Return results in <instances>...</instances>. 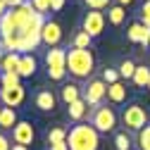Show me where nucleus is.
Segmentation results:
<instances>
[{"label":"nucleus","instance_id":"1","mask_svg":"<svg viewBox=\"0 0 150 150\" xmlns=\"http://www.w3.org/2000/svg\"><path fill=\"white\" fill-rule=\"evenodd\" d=\"M96 67L91 48H67V74L74 79H88Z\"/></svg>","mask_w":150,"mask_h":150},{"label":"nucleus","instance_id":"2","mask_svg":"<svg viewBox=\"0 0 150 150\" xmlns=\"http://www.w3.org/2000/svg\"><path fill=\"white\" fill-rule=\"evenodd\" d=\"M67 145H69V150H98L100 134L91 124H76L67 134Z\"/></svg>","mask_w":150,"mask_h":150},{"label":"nucleus","instance_id":"3","mask_svg":"<svg viewBox=\"0 0 150 150\" xmlns=\"http://www.w3.org/2000/svg\"><path fill=\"white\" fill-rule=\"evenodd\" d=\"M88 124L98 131V134H112L117 126V115L110 105L100 103L96 107H88Z\"/></svg>","mask_w":150,"mask_h":150},{"label":"nucleus","instance_id":"4","mask_svg":"<svg viewBox=\"0 0 150 150\" xmlns=\"http://www.w3.org/2000/svg\"><path fill=\"white\" fill-rule=\"evenodd\" d=\"M45 64H48V76L52 81H62L67 76V48L55 45L45 55Z\"/></svg>","mask_w":150,"mask_h":150},{"label":"nucleus","instance_id":"5","mask_svg":"<svg viewBox=\"0 0 150 150\" xmlns=\"http://www.w3.org/2000/svg\"><path fill=\"white\" fill-rule=\"evenodd\" d=\"M122 124L126 126V131H134V134H138L141 129L148 126V110L138 103H131L124 107L122 112Z\"/></svg>","mask_w":150,"mask_h":150},{"label":"nucleus","instance_id":"6","mask_svg":"<svg viewBox=\"0 0 150 150\" xmlns=\"http://www.w3.org/2000/svg\"><path fill=\"white\" fill-rule=\"evenodd\" d=\"M105 98H107V83L103 79H88L83 86V100L88 103V107L105 103Z\"/></svg>","mask_w":150,"mask_h":150},{"label":"nucleus","instance_id":"7","mask_svg":"<svg viewBox=\"0 0 150 150\" xmlns=\"http://www.w3.org/2000/svg\"><path fill=\"white\" fill-rule=\"evenodd\" d=\"M105 22H107V14L105 12H100V10H91V12H86V17H83V31L86 33H91L93 38H98V36L105 31Z\"/></svg>","mask_w":150,"mask_h":150},{"label":"nucleus","instance_id":"8","mask_svg":"<svg viewBox=\"0 0 150 150\" xmlns=\"http://www.w3.org/2000/svg\"><path fill=\"white\" fill-rule=\"evenodd\" d=\"M26 98V91L24 86H12V88H0V103H3L5 107H17V105H22Z\"/></svg>","mask_w":150,"mask_h":150},{"label":"nucleus","instance_id":"9","mask_svg":"<svg viewBox=\"0 0 150 150\" xmlns=\"http://www.w3.org/2000/svg\"><path fill=\"white\" fill-rule=\"evenodd\" d=\"M33 138H36V131H33V126L29 124V122H17V126L12 129V141L17 143V145H31L33 143Z\"/></svg>","mask_w":150,"mask_h":150},{"label":"nucleus","instance_id":"10","mask_svg":"<svg viewBox=\"0 0 150 150\" xmlns=\"http://www.w3.org/2000/svg\"><path fill=\"white\" fill-rule=\"evenodd\" d=\"M126 38L131 43H141L143 48H148L150 45V26H145L143 22H134L126 29Z\"/></svg>","mask_w":150,"mask_h":150},{"label":"nucleus","instance_id":"11","mask_svg":"<svg viewBox=\"0 0 150 150\" xmlns=\"http://www.w3.org/2000/svg\"><path fill=\"white\" fill-rule=\"evenodd\" d=\"M41 38H43L45 45L55 48V45L60 43V38H62V29H60V24H57V22H45V26H43V31H41Z\"/></svg>","mask_w":150,"mask_h":150},{"label":"nucleus","instance_id":"12","mask_svg":"<svg viewBox=\"0 0 150 150\" xmlns=\"http://www.w3.org/2000/svg\"><path fill=\"white\" fill-rule=\"evenodd\" d=\"M36 107L41 112H52L57 107V96H55L52 91H48V88H41L36 93Z\"/></svg>","mask_w":150,"mask_h":150},{"label":"nucleus","instance_id":"13","mask_svg":"<svg viewBox=\"0 0 150 150\" xmlns=\"http://www.w3.org/2000/svg\"><path fill=\"white\" fill-rule=\"evenodd\" d=\"M60 98H62V103L71 105V103H76V100L83 98V88H81L79 83H64V86L60 88Z\"/></svg>","mask_w":150,"mask_h":150},{"label":"nucleus","instance_id":"14","mask_svg":"<svg viewBox=\"0 0 150 150\" xmlns=\"http://www.w3.org/2000/svg\"><path fill=\"white\" fill-rule=\"evenodd\" d=\"M124 100H126V86H124L122 81L110 83V86H107V103H112V105H122Z\"/></svg>","mask_w":150,"mask_h":150},{"label":"nucleus","instance_id":"15","mask_svg":"<svg viewBox=\"0 0 150 150\" xmlns=\"http://www.w3.org/2000/svg\"><path fill=\"white\" fill-rule=\"evenodd\" d=\"M36 67H38L36 57H33L31 52H26V55H22V60H19V69H17V74H19L22 79L33 76V74H36Z\"/></svg>","mask_w":150,"mask_h":150},{"label":"nucleus","instance_id":"16","mask_svg":"<svg viewBox=\"0 0 150 150\" xmlns=\"http://www.w3.org/2000/svg\"><path fill=\"white\" fill-rule=\"evenodd\" d=\"M19 60H22V52H5L3 62H0V74L17 71V69H19Z\"/></svg>","mask_w":150,"mask_h":150},{"label":"nucleus","instance_id":"17","mask_svg":"<svg viewBox=\"0 0 150 150\" xmlns=\"http://www.w3.org/2000/svg\"><path fill=\"white\" fill-rule=\"evenodd\" d=\"M17 112H14V107H3L0 110V129L3 131H7V129H14L17 126Z\"/></svg>","mask_w":150,"mask_h":150},{"label":"nucleus","instance_id":"18","mask_svg":"<svg viewBox=\"0 0 150 150\" xmlns=\"http://www.w3.org/2000/svg\"><path fill=\"white\" fill-rule=\"evenodd\" d=\"M86 112H88V103L81 98V100H76V103L69 105V119L71 122H81L86 117Z\"/></svg>","mask_w":150,"mask_h":150},{"label":"nucleus","instance_id":"19","mask_svg":"<svg viewBox=\"0 0 150 150\" xmlns=\"http://www.w3.org/2000/svg\"><path fill=\"white\" fill-rule=\"evenodd\" d=\"M124 19H126V12H124L122 5L115 3V5H110V7H107V22H110L112 26H119Z\"/></svg>","mask_w":150,"mask_h":150},{"label":"nucleus","instance_id":"20","mask_svg":"<svg viewBox=\"0 0 150 150\" xmlns=\"http://www.w3.org/2000/svg\"><path fill=\"white\" fill-rule=\"evenodd\" d=\"M136 83V88H148V81H150V67L141 64L136 67V74H134V79H131Z\"/></svg>","mask_w":150,"mask_h":150},{"label":"nucleus","instance_id":"21","mask_svg":"<svg viewBox=\"0 0 150 150\" xmlns=\"http://www.w3.org/2000/svg\"><path fill=\"white\" fill-rule=\"evenodd\" d=\"M22 83V76L17 71H5L0 74V88H12V86H19Z\"/></svg>","mask_w":150,"mask_h":150},{"label":"nucleus","instance_id":"22","mask_svg":"<svg viewBox=\"0 0 150 150\" xmlns=\"http://www.w3.org/2000/svg\"><path fill=\"white\" fill-rule=\"evenodd\" d=\"M55 143H67V129L55 126L48 131V145H55Z\"/></svg>","mask_w":150,"mask_h":150},{"label":"nucleus","instance_id":"23","mask_svg":"<svg viewBox=\"0 0 150 150\" xmlns=\"http://www.w3.org/2000/svg\"><path fill=\"white\" fill-rule=\"evenodd\" d=\"M91 43H93V36H91V33H86V31L81 29V31H76V33H74L71 48H91Z\"/></svg>","mask_w":150,"mask_h":150},{"label":"nucleus","instance_id":"24","mask_svg":"<svg viewBox=\"0 0 150 150\" xmlns=\"http://www.w3.org/2000/svg\"><path fill=\"white\" fill-rule=\"evenodd\" d=\"M115 148L117 150H131V136L126 131H117L115 134Z\"/></svg>","mask_w":150,"mask_h":150},{"label":"nucleus","instance_id":"25","mask_svg":"<svg viewBox=\"0 0 150 150\" xmlns=\"http://www.w3.org/2000/svg\"><path fill=\"white\" fill-rule=\"evenodd\" d=\"M136 67H138V64H134L131 60H124V62L119 64V76H122V79H134Z\"/></svg>","mask_w":150,"mask_h":150},{"label":"nucleus","instance_id":"26","mask_svg":"<svg viewBox=\"0 0 150 150\" xmlns=\"http://www.w3.org/2000/svg\"><path fill=\"white\" fill-rule=\"evenodd\" d=\"M138 150H150V124L138 131Z\"/></svg>","mask_w":150,"mask_h":150},{"label":"nucleus","instance_id":"27","mask_svg":"<svg viewBox=\"0 0 150 150\" xmlns=\"http://www.w3.org/2000/svg\"><path fill=\"white\" fill-rule=\"evenodd\" d=\"M103 81L110 86V83H117L119 81V69H105L103 71Z\"/></svg>","mask_w":150,"mask_h":150},{"label":"nucleus","instance_id":"28","mask_svg":"<svg viewBox=\"0 0 150 150\" xmlns=\"http://www.w3.org/2000/svg\"><path fill=\"white\" fill-rule=\"evenodd\" d=\"M83 3H86V7H91V10H105V7L112 5V0H83Z\"/></svg>","mask_w":150,"mask_h":150},{"label":"nucleus","instance_id":"29","mask_svg":"<svg viewBox=\"0 0 150 150\" xmlns=\"http://www.w3.org/2000/svg\"><path fill=\"white\" fill-rule=\"evenodd\" d=\"M50 3H52V0H31L33 10H36V12H41V14H45V12L50 10Z\"/></svg>","mask_w":150,"mask_h":150},{"label":"nucleus","instance_id":"30","mask_svg":"<svg viewBox=\"0 0 150 150\" xmlns=\"http://www.w3.org/2000/svg\"><path fill=\"white\" fill-rule=\"evenodd\" d=\"M141 22L145 26H150V0H145V3L141 5Z\"/></svg>","mask_w":150,"mask_h":150},{"label":"nucleus","instance_id":"31","mask_svg":"<svg viewBox=\"0 0 150 150\" xmlns=\"http://www.w3.org/2000/svg\"><path fill=\"white\" fill-rule=\"evenodd\" d=\"M0 150H12V141L0 131Z\"/></svg>","mask_w":150,"mask_h":150},{"label":"nucleus","instance_id":"32","mask_svg":"<svg viewBox=\"0 0 150 150\" xmlns=\"http://www.w3.org/2000/svg\"><path fill=\"white\" fill-rule=\"evenodd\" d=\"M62 7H64V0H52V3H50V10L52 12H60Z\"/></svg>","mask_w":150,"mask_h":150},{"label":"nucleus","instance_id":"33","mask_svg":"<svg viewBox=\"0 0 150 150\" xmlns=\"http://www.w3.org/2000/svg\"><path fill=\"white\" fill-rule=\"evenodd\" d=\"M22 3H24V0H5V5H7L10 10H12V7H19Z\"/></svg>","mask_w":150,"mask_h":150},{"label":"nucleus","instance_id":"34","mask_svg":"<svg viewBox=\"0 0 150 150\" xmlns=\"http://www.w3.org/2000/svg\"><path fill=\"white\" fill-rule=\"evenodd\" d=\"M48 150H69V145H67V143H55V145H50Z\"/></svg>","mask_w":150,"mask_h":150},{"label":"nucleus","instance_id":"35","mask_svg":"<svg viewBox=\"0 0 150 150\" xmlns=\"http://www.w3.org/2000/svg\"><path fill=\"white\" fill-rule=\"evenodd\" d=\"M7 10H10V7H7V5H5V0H0V17H3V14H5V12H7Z\"/></svg>","mask_w":150,"mask_h":150},{"label":"nucleus","instance_id":"36","mask_svg":"<svg viewBox=\"0 0 150 150\" xmlns=\"http://www.w3.org/2000/svg\"><path fill=\"white\" fill-rule=\"evenodd\" d=\"M115 3H117V5H122V7H126V5L134 3V0H115Z\"/></svg>","mask_w":150,"mask_h":150},{"label":"nucleus","instance_id":"37","mask_svg":"<svg viewBox=\"0 0 150 150\" xmlns=\"http://www.w3.org/2000/svg\"><path fill=\"white\" fill-rule=\"evenodd\" d=\"M12 150H29V148H26V145H17V143H14V145H12Z\"/></svg>","mask_w":150,"mask_h":150},{"label":"nucleus","instance_id":"38","mask_svg":"<svg viewBox=\"0 0 150 150\" xmlns=\"http://www.w3.org/2000/svg\"><path fill=\"white\" fill-rule=\"evenodd\" d=\"M3 57H5V48L0 45V62H3Z\"/></svg>","mask_w":150,"mask_h":150},{"label":"nucleus","instance_id":"39","mask_svg":"<svg viewBox=\"0 0 150 150\" xmlns=\"http://www.w3.org/2000/svg\"><path fill=\"white\" fill-rule=\"evenodd\" d=\"M3 107H5V105H3V103H0V110H3Z\"/></svg>","mask_w":150,"mask_h":150},{"label":"nucleus","instance_id":"40","mask_svg":"<svg viewBox=\"0 0 150 150\" xmlns=\"http://www.w3.org/2000/svg\"><path fill=\"white\" fill-rule=\"evenodd\" d=\"M148 91H150V81H148Z\"/></svg>","mask_w":150,"mask_h":150}]
</instances>
